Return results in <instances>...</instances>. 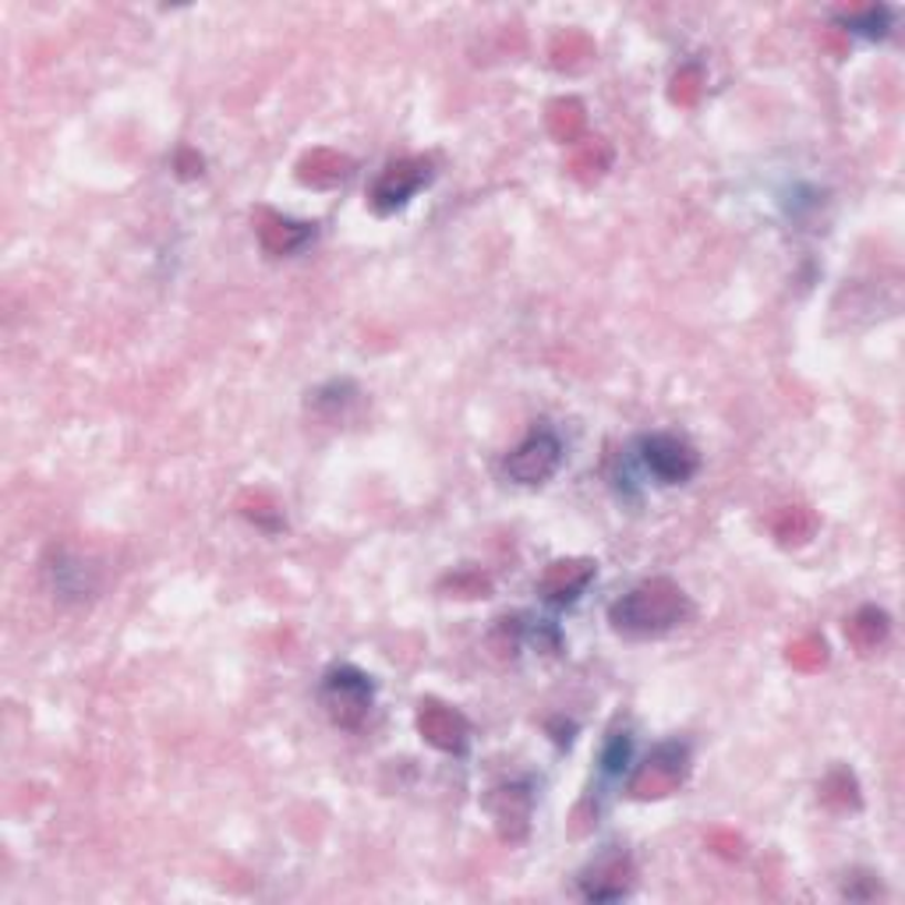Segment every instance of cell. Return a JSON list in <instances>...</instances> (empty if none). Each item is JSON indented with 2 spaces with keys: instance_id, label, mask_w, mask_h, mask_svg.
<instances>
[{
  "instance_id": "9a60e30c",
  "label": "cell",
  "mask_w": 905,
  "mask_h": 905,
  "mask_svg": "<svg viewBox=\"0 0 905 905\" xmlns=\"http://www.w3.org/2000/svg\"><path fill=\"white\" fill-rule=\"evenodd\" d=\"M608 167H612V149L605 146L602 138H587V142H581V146H576V149L570 153V159H566L570 177H576L581 185H594V180H599Z\"/></svg>"
},
{
  "instance_id": "6da1fadb",
  "label": "cell",
  "mask_w": 905,
  "mask_h": 905,
  "mask_svg": "<svg viewBox=\"0 0 905 905\" xmlns=\"http://www.w3.org/2000/svg\"><path fill=\"white\" fill-rule=\"evenodd\" d=\"M686 615H690V599L686 591L668 581V576H651V581L626 591L620 602L608 608V623L623 633V637H662V633L676 630Z\"/></svg>"
},
{
  "instance_id": "603a6c76",
  "label": "cell",
  "mask_w": 905,
  "mask_h": 905,
  "mask_svg": "<svg viewBox=\"0 0 905 905\" xmlns=\"http://www.w3.org/2000/svg\"><path fill=\"white\" fill-rule=\"evenodd\" d=\"M845 22H849V29H856L863 35H884L892 25V11L888 8H866V11H853Z\"/></svg>"
},
{
  "instance_id": "e0dca14e",
  "label": "cell",
  "mask_w": 905,
  "mask_h": 905,
  "mask_svg": "<svg viewBox=\"0 0 905 905\" xmlns=\"http://www.w3.org/2000/svg\"><path fill=\"white\" fill-rule=\"evenodd\" d=\"M549 58H552V67H559V71H581L594 61V43L584 32H563V35H555Z\"/></svg>"
},
{
  "instance_id": "7c38bea8",
  "label": "cell",
  "mask_w": 905,
  "mask_h": 905,
  "mask_svg": "<svg viewBox=\"0 0 905 905\" xmlns=\"http://www.w3.org/2000/svg\"><path fill=\"white\" fill-rule=\"evenodd\" d=\"M888 633H892V620H888V612L877 605H863L845 620V637L860 655H874V651L884 647V641H888Z\"/></svg>"
},
{
  "instance_id": "5bb4252c",
  "label": "cell",
  "mask_w": 905,
  "mask_h": 905,
  "mask_svg": "<svg viewBox=\"0 0 905 905\" xmlns=\"http://www.w3.org/2000/svg\"><path fill=\"white\" fill-rule=\"evenodd\" d=\"M545 124H549V135L555 142H563V146H573V142H581L584 128H587V114H584V103L581 100H555L545 114Z\"/></svg>"
},
{
  "instance_id": "d6986e66",
  "label": "cell",
  "mask_w": 905,
  "mask_h": 905,
  "mask_svg": "<svg viewBox=\"0 0 905 905\" xmlns=\"http://www.w3.org/2000/svg\"><path fill=\"white\" fill-rule=\"evenodd\" d=\"M789 665L792 668H800V673H821V668L828 665V644L821 637H800V641H792L789 644Z\"/></svg>"
},
{
  "instance_id": "4fadbf2b",
  "label": "cell",
  "mask_w": 905,
  "mask_h": 905,
  "mask_svg": "<svg viewBox=\"0 0 905 905\" xmlns=\"http://www.w3.org/2000/svg\"><path fill=\"white\" fill-rule=\"evenodd\" d=\"M347 174H351V159L336 149H312L298 163L301 185H312V188H336Z\"/></svg>"
},
{
  "instance_id": "30bf717a",
  "label": "cell",
  "mask_w": 905,
  "mask_h": 905,
  "mask_svg": "<svg viewBox=\"0 0 905 905\" xmlns=\"http://www.w3.org/2000/svg\"><path fill=\"white\" fill-rule=\"evenodd\" d=\"M594 573H599V566H594L591 559H555V563H549L545 573L538 576V594L559 608L573 605L594 581Z\"/></svg>"
},
{
  "instance_id": "ba28073f",
  "label": "cell",
  "mask_w": 905,
  "mask_h": 905,
  "mask_svg": "<svg viewBox=\"0 0 905 905\" xmlns=\"http://www.w3.org/2000/svg\"><path fill=\"white\" fill-rule=\"evenodd\" d=\"M531 807H534V795L523 782H510V786H499L485 795V810L492 813V821L499 828V835L506 842H520L528 835L531 828Z\"/></svg>"
},
{
  "instance_id": "7402d4cb",
  "label": "cell",
  "mask_w": 905,
  "mask_h": 905,
  "mask_svg": "<svg viewBox=\"0 0 905 905\" xmlns=\"http://www.w3.org/2000/svg\"><path fill=\"white\" fill-rule=\"evenodd\" d=\"M443 587L457 594V599H485L488 587H492V584H488V576L478 573V570H460V573L446 576V584H443Z\"/></svg>"
},
{
  "instance_id": "484cf974",
  "label": "cell",
  "mask_w": 905,
  "mask_h": 905,
  "mask_svg": "<svg viewBox=\"0 0 905 905\" xmlns=\"http://www.w3.org/2000/svg\"><path fill=\"white\" fill-rule=\"evenodd\" d=\"M711 845L718 849V853H726V856H739V853H743V842H739L736 835H729V831H711Z\"/></svg>"
},
{
  "instance_id": "4316f807",
  "label": "cell",
  "mask_w": 905,
  "mask_h": 905,
  "mask_svg": "<svg viewBox=\"0 0 905 905\" xmlns=\"http://www.w3.org/2000/svg\"><path fill=\"white\" fill-rule=\"evenodd\" d=\"M177 167H180V177H195V174H202V159L191 156V153H180Z\"/></svg>"
},
{
  "instance_id": "2e32d148",
  "label": "cell",
  "mask_w": 905,
  "mask_h": 905,
  "mask_svg": "<svg viewBox=\"0 0 905 905\" xmlns=\"http://www.w3.org/2000/svg\"><path fill=\"white\" fill-rule=\"evenodd\" d=\"M818 531V517L807 506H782L771 517V534L782 541V545H803Z\"/></svg>"
},
{
  "instance_id": "5b68a950",
  "label": "cell",
  "mask_w": 905,
  "mask_h": 905,
  "mask_svg": "<svg viewBox=\"0 0 905 905\" xmlns=\"http://www.w3.org/2000/svg\"><path fill=\"white\" fill-rule=\"evenodd\" d=\"M559 464H563V443H559L555 431L541 428V431H531V436L506 457L502 470L506 478L517 485H541L555 475Z\"/></svg>"
},
{
  "instance_id": "52a82bcc",
  "label": "cell",
  "mask_w": 905,
  "mask_h": 905,
  "mask_svg": "<svg viewBox=\"0 0 905 905\" xmlns=\"http://www.w3.org/2000/svg\"><path fill=\"white\" fill-rule=\"evenodd\" d=\"M641 457H644V467L662 485L690 481L697 475V467H700L697 449L686 439H679V436H647L641 443Z\"/></svg>"
},
{
  "instance_id": "cb8c5ba5",
  "label": "cell",
  "mask_w": 905,
  "mask_h": 905,
  "mask_svg": "<svg viewBox=\"0 0 905 905\" xmlns=\"http://www.w3.org/2000/svg\"><path fill=\"white\" fill-rule=\"evenodd\" d=\"M630 736L623 732V736H612L608 739V747H605V753H602V768L608 771V774H620L623 768H626V760H630Z\"/></svg>"
},
{
  "instance_id": "3957f363",
  "label": "cell",
  "mask_w": 905,
  "mask_h": 905,
  "mask_svg": "<svg viewBox=\"0 0 905 905\" xmlns=\"http://www.w3.org/2000/svg\"><path fill=\"white\" fill-rule=\"evenodd\" d=\"M319 700H322L325 715L333 718V726L357 729L372 711L375 686H372V679L365 673H361V668L340 665V668H330V673H325Z\"/></svg>"
},
{
  "instance_id": "8fae6325",
  "label": "cell",
  "mask_w": 905,
  "mask_h": 905,
  "mask_svg": "<svg viewBox=\"0 0 905 905\" xmlns=\"http://www.w3.org/2000/svg\"><path fill=\"white\" fill-rule=\"evenodd\" d=\"M256 230H259V245L277 259L298 256V251H304L308 245L315 241V223L291 220V216H280L273 209L256 212Z\"/></svg>"
},
{
  "instance_id": "44dd1931",
  "label": "cell",
  "mask_w": 905,
  "mask_h": 905,
  "mask_svg": "<svg viewBox=\"0 0 905 905\" xmlns=\"http://www.w3.org/2000/svg\"><path fill=\"white\" fill-rule=\"evenodd\" d=\"M704 93V75H700V67L694 64H686L676 71V79H673V89H668V96H673L676 106H697Z\"/></svg>"
},
{
  "instance_id": "ac0fdd59",
  "label": "cell",
  "mask_w": 905,
  "mask_h": 905,
  "mask_svg": "<svg viewBox=\"0 0 905 905\" xmlns=\"http://www.w3.org/2000/svg\"><path fill=\"white\" fill-rule=\"evenodd\" d=\"M821 800L828 807H835V810H856L860 807V786H856V778L849 774L845 768L839 771H831L824 778V786H821Z\"/></svg>"
},
{
  "instance_id": "ffe728a7",
  "label": "cell",
  "mask_w": 905,
  "mask_h": 905,
  "mask_svg": "<svg viewBox=\"0 0 905 905\" xmlns=\"http://www.w3.org/2000/svg\"><path fill=\"white\" fill-rule=\"evenodd\" d=\"M241 513L248 517V520H256L259 528H269V531H277L280 523H283V517H280V506L269 499L266 492H248V496H241Z\"/></svg>"
},
{
  "instance_id": "9c48e42d",
  "label": "cell",
  "mask_w": 905,
  "mask_h": 905,
  "mask_svg": "<svg viewBox=\"0 0 905 905\" xmlns=\"http://www.w3.org/2000/svg\"><path fill=\"white\" fill-rule=\"evenodd\" d=\"M418 732L428 747H436L443 753H464L470 743V721L457 708H449V704H439V700L422 704Z\"/></svg>"
},
{
  "instance_id": "277c9868",
  "label": "cell",
  "mask_w": 905,
  "mask_h": 905,
  "mask_svg": "<svg viewBox=\"0 0 905 905\" xmlns=\"http://www.w3.org/2000/svg\"><path fill=\"white\" fill-rule=\"evenodd\" d=\"M431 180V159H422V156H407V159H396L389 167L375 177L372 185V209L378 216H389L396 209H404L414 195H418L425 185Z\"/></svg>"
},
{
  "instance_id": "7a4b0ae2",
  "label": "cell",
  "mask_w": 905,
  "mask_h": 905,
  "mask_svg": "<svg viewBox=\"0 0 905 905\" xmlns=\"http://www.w3.org/2000/svg\"><path fill=\"white\" fill-rule=\"evenodd\" d=\"M686 774H690V747L679 743V739H668V743L655 747L641 760L626 792L641 803L665 800V795H673L686 782Z\"/></svg>"
},
{
  "instance_id": "d4e9b609",
  "label": "cell",
  "mask_w": 905,
  "mask_h": 905,
  "mask_svg": "<svg viewBox=\"0 0 905 905\" xmlns=\"http://www.w3.org/2000/svg\"><path fill=\"white\" fill-rule=\"evenodd\" d=\"M492 647L499 655H517V620H499L496 633H492Z\"/></svg>"
},
{
  "instance_id": "8992f818",
  "label": "cell",
  "mask_w": 905,
  "mask_h": 905,
  "mask_svg": "<svg viewBox=\"0 0 905 905\" xmlns=\"http://www.w3.org/2000/svg\"><path fill=\"white\" fill-rule=\"evenodd\" d=\"M630 888H633V860L620 845H608L581 874V892L591 902H620L623 895H630Z\"/></svg>"
}]
</instances>
